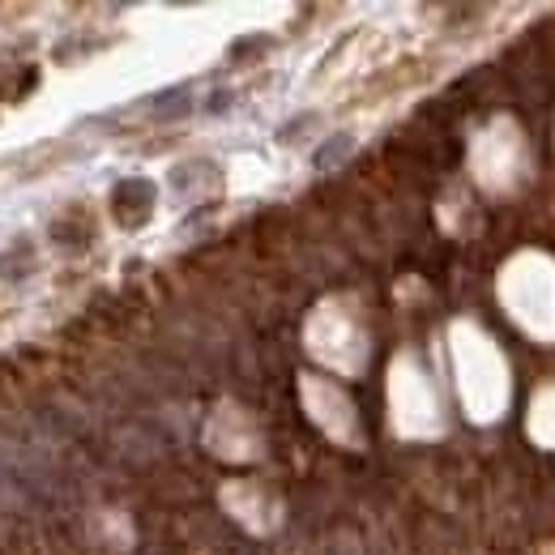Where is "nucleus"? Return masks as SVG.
I'll return each mask as SVG.
<instances>
[{"instance_id":"obj_1","label":"nucleus","mask_w":555,"mask_h":555,"mask_svg":"<svg viewBox=\"0 0 555 555\" xmlns=\"http://www.w3.org/2000/svg\"><path fill=\"white\" fill-rule=\"evenodd\" d=\"M347 145H350V138H334V141H330V145H325V150H321V154H317V163H321V167H330V163H338V154H343Z\"/></svg>"}]
</instances>
